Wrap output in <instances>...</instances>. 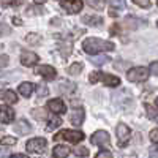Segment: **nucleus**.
<instances>
[{
    "label": "nucleus",
    "mask_w": 158,
    "mask_h": 158,
    "mask_svg": "<svg viewBox=\"0 0 158 158\" xmlns=\"http://www.w3.org/2000/svg\"><path fill=\"white\" fill-rule=\"evenodd\" d=\"M82 49L87 54H98V52H104V51H112L114 49V43L106 41V40H100V38H87L82 41Z\"/></svg>",
    "instance_id": "f257e3e1"
},
{
    "label": "nucleus",
    "mask_w": 158,
    "mask_h": 158,
    "mask_svg": "<svg viewBox=\"0 0 158 158\" xmlns=\"http://www.w3.org/2000/svg\"><path fill=\"white\" fill-rule=\"evenodd\" d=\"M90 82L92 84H95L98 81H101L104 85H108V87H117L118 84H120V79H118L117 76H112V74H106V73H92L90 74Z\"/></svg>",
    "instance_id": "f03ea898"
},
{
    "label": "nucleus",
    "mask_w": 158,
    "mask_h": 158,
    "mask_svg": "<svg viewBox=\"0 0 158 158\" xmlns=\"http://www.w3.org/2000/svg\"><path fill=\"white\" fill-rule=\"evenodd\" d=\"M67 141V142H79V141H82L84 139V133L82 131H79V130H63L60 131V133H57L54 136V141Z\"/></svg>",
    "instance_id": "7ed1b4c3"
},
{
    "label": "nucleus",
    "mask_w": 158,
    "mask_h": 158,
    "mask_svg": "<svg viewBox=\"0 0 158 158\" xmlns=\"http://www.w3.org/2000/svg\"><path fill=\"white\" fill-rule=\"evenodd\" d=\"M149 74H150V68H147V67H135L127 73V77L131 82H144V81L149 79Z\"/></svg>",
    "instance_id": "20e7f679"
},
{
    "label": "nucleus",
    "mask_w": 158,
    "mask_h": 158,
    "mask_svg": "<svg viewBox=\"0 0 158 158\" xmlns=\"http://www.w3.org/2000/svg\"><path fill=\"white\" fill-rule=\"evenodd\" d=\"M25 149L27 152H33V153H41L46 149V139L43 138H33L25 144Z\"/></svg>",
    "instance_id": "39448f33"
},
{
    "label": "nucleus",
    "mask_w": 158,
    "mask_h": 158,
    "mask_svg": "<svg viewBox=\"0 0 158 158\" xmlns=\"http://www.w3.org/2000/svg\"><path fill=\"white\" fill-rule=\"evenodd\" d=\"M115 135H117V139H118V146L123 147L127 144V141L130 139V136H131V130L125 123H118L117 130H115Z\"/></svg>",
    "instance_id": "423d86ee"
},
{
    "label": "nucleus",
    "mask_w": 158,
    "mask_h": 158,
    "mask_svg": "<svg viewBox=\"0 0 158 158\" xmlns=\"http://www.w3.org/2000/svg\"><path fill=\"white\" fill-rule=\"evenodd\" d=\"M92 144H95V146H108L109 144V135H108V131H104V130H100V131H95L94 135H92L90 138Z\"/></svg>",
    "instance_id": "0eeeda50"
},
{
    "label": "nucleus",
    "mask_w": 158,
    "mask_h": 158,
    "mask_svg": "<svg viewBox=\"0 0 158 158\" xmlns=\"http://www.w3.org/2000/svg\"><path fill=\"white\" fill-rule=\"evenodd\" d=\"M62 8L70 15H74V13H79L82 10V0H63Z\"/></svg>",
    "instance_id": "6e6552de"
},
{
    "label": "nucleus",
    "mask_w": 158,
    "mask_h": 158,
    "mask_svg": "<svg viewBox=\"0 0 158 158\" xmlns=\"http://www.w3.org/2000/svg\"><path fill=\"white\" fill-rule=\"evenodd\" d=\"M48 109L51 112H54V114H63L65 111H67V106H65V103L63 100L60 98H52L48 101Z\"/></svg>",
    "instance_id": "1a4fd4ad"
},
{
    "label": "nucleus",
    "mask_w": 158,
    "mask_h": 158,
    "mask_svg": "<svg viewBox=\"0 0 158 158\" xmlns=\"http://www.w3.org/2000/svg\"><path fill=\"white\" fill-rule=\"evenodd\" d=\"M36 73L41 74L44 79H54L57 76V71L54 67H51V65H41V67L36 68Z\"/></svg>",
    "instance_id": "9d476101"
},
{
    "label": "nucleus",
    "mask_w": 158,
    "mask_h": 158,
    "mask_svg": "<svg viewBox=\"0 0 158 158\" xmlns=\"http://www.w3.org/2000/svg\"><path fill=\"white\" fill-rule=\"evenodd\" d=\"M38 62V56L35 52H30V51H24L21 54V63L25 65V67H32Z\"/></svg>",
    "instance_id": "9b49d317"
},
{
    "label": "nucleus",
    "mask_w": 158,
    "mask_h": 158,
    "mask_svg": "<svg viewBox=\"0 0 158 158\" xmlns=\"http://www.w3.org/2000/svg\"><path fill=\"white\" fill-rule=\"evenodd\" d=\"M0 120L2 123H10L15 120V111H13L8 104H3L2 106V115H0Z\"/></svg>",
    "instance_id": "f8f14e48"
},
{
    "label": "nucleus",
    "mask_w": 158,
    "mask_h": 158,
    "mask_svg": "<svg viewBox=\"0 0 158 158\" xmlns=\"http://www.w3.org/2000/svg\"><path fill=\"white\" fill-rule=\"evenodd\" d=\"M70 147L67 146H56L54 150H52V156L54 158H67L70 155Z\"/></svg>",
    "instance_id": "ddd939ff"
},
{
    "label": "nucleus",
    "mask_w": 158,
    "mask_h": 158,
    "mask_svg": "<svg viewBox=\"0 0 158 158\" xmlns=\"http://www.w3.org/2000/svg\"><path fill=\"white\" fill-rule=\"evenodd\" d=\"M84 115H85V114H84V109H82V108H77V109L71 114V118H70V120H71L73 125L79 127V125L84 122Z\"/></svg>",
    "instance_id": "4468645a"
},
{
    "label": "nucleus",
    "mask_w": 158,
    "mask_h": 158,
    "mask_svg": "<svg viewBox=\"0 0 158 158\" xmlns=\"http://www.w3.org/2000/svg\"><path fill=\"white\" fill-rule=\"evenodd\" d=\"M18 92H19L22 97L29 98V97L32 95V92H33V84H32V82H22V84L19 85Z\"/></svg>",
    "instance_id": "2eb2a0df"
},
{
    "label": "nucleus",
    "mask_w": 158,
    "mask_h": 158,
    "mask_svg": "<svg viewBox=\"0 0 158 158\" xmlns=\"http://www.w3.org/2000/svg\"><path fill=\"white\" fill-rule=\"evenodd\" d=\"M2 100L6 104H13V103L18 101V95H16V92H13V90H5L2 94Z\"/></svg>",
    "instance_id": "dca6fc26"
},
{
    "label": "nucleus",
    "mask_w": 158,
    "mask_h": 158,
    "mask_svg": "<svg viewBox=\"0 0 158 158\" xmlns=\"http://www.w3.org/2000/svg\"><path fill=\"white\" fill-rule=\"evenodd\" d=\"M15 130L18 131V135H25V133H29V131H30V125L25 120H19L15 125Z\"/></svg>",
    "instance_id": "f3484780"
},
{
    "label": "nucleus",
    "mask_w": 158,
    "mask_h": 158,
    "mask_svg": "<svg viewBox=\"0 0 158 158\" xmlns=\"http://www.w3.org/2000/svg\"><path fill=\"white\" fill-rule=\"evenodd\" d=\"M82 22L89 25H100L103 22L101 16H82Z\"/></svg>",
    "instance_id": "a211bd4d"
},
{
    "label": "nucleus",
    "mask_w": 158,
    "mask_h": 158,
    "mask_svg": "<svg viewBox=\"0 0 158 158\" xmlns=\"http://www.w3.org/2000/svg\"><path fill=\"white\" fill-rule=\"evenodd\" d=\"M32 115H33L35 118H38V120H44V118L48 117V112H46V109H43V108H38V109H33V111H32Z\"/></svg>",
    "instance_id": "6ab92c4d"
},
{
    "label": "nucleus",
    "mask_w": 158,
    "mask_h": 158,
    "mask_svg": "<svg viewBox=\"0 0 158 158\" xmlns=\"http://www.w3.org/2000/svg\"><path fill=\"white\" fill-rule=\"evenodd\" d=\"M90 62L94 63V65H103V63H106V62H109V57L108 56H94L90 59Z\"/></svg>",
    "instance_id": "aec40b11"
},
{
    "label": "nucleus",
    "mask_w": 158,
    "mask_h": 158,
    "mask_svg": "<svg viewBox=\"0 0 158 158\" xmlns=\"http://www.w3.org/2000/svg\"><path fill=\"white\" fill-rule=\"evenodd\" d=\"M60 125H62V118H60V117H54V118H51V120L48 122V131L54 130V128H57V127H60Z\"/></svg>",
    "instance_id": "412c9836"
},
{
    "label": "nucleus",
    "mask_w": 158,
    "mask_h": 158,
    "mask_svg": "<svg viewBox=\"0 0 158 158\" xmlns=\"http://www.w3.org/2000/svg\"><path fill=\"white\" fill-rule=\"evenodd\" d=\"M87 3L92 6V8H95V10H103L104 8V0H87Z\"/></svg>",
    "instance_id": "4be33fe9"
},
{
    "label": "nucleus",
    "mask_w": 158,
    "mask_h": 158,
    "mask_svg": "<svg viewBox=\"0 0 158 158\" xmlns=\"http://www.w3.org/2000/svg\"><path fill=\"white\" fill-rule=\"evenodd\" d=\"M125 5H127V0H111V8H114V10H123L125 8Z\"/></svg>",
    "instance_id": "5701e85b"
},
{
    "label": "nucleus",
    "mask_w": 158,
    "mask_h": 158,
    "mask_svg": "<svg viewBox=\"0 0 158 158\" xmlns=\"http://www.w3.org/2000/svg\"><path fill=\"white\" fill-rule=\"evenodd\" d=\"M146 111H147V114H149V117L152 118V120L158 122V112L155 111V108H152L150 104H146Z\"/></svg>",
    "instance_id": "b1692460"
},
{
    "label": "nucleus",
    "mask_w": 158,
    "mask_h": 158,
    "mask_svg": "<svg viewBox=\"0 0 158 158\" xmlns=\"http://www.w3.org/2000/svg\"><path fill=\"white\" fill-rule=\"evenodd\" d=\"M68 71H70V74H73V76H74V74H79V73L82 71V65H81V63H73L71 67L68 68Z\"/></svg>",
    "instance_id": "393cba45"
},
{
    "label": "nucleus",
    "mask_w": 158,
    "mask_h": 158,
    "mask_svg": "<svg viewBox=\"0 0 158 158\" xmlns=\"http://www.w3.org/2000/svg\"><path fill=\"white\" fill-rule=\"evenodd\" d=\"M2 144H3V146H15V144H16V138H13V136H3L2 138Z\"/></svg>",
    "instance_id": "a878e982"
},
{
    "label": "nucleus",
    "mask_w": 158,
    "mask_h": 158,
    "mask_svg": "<svg viewBox=\"0 0 158 158\" xmlns=\"http://www.w3.org/2000/svg\"><path fill=\"white\" fill-rule=\"evenodd\" d=\"M48 92H49V90H48L46 84H40V85H38V95H40V97H46Z\"/></svg>",
    "instance_id": "bb28decb"
},
{
    "label": "nucleus",
    "mask_w": 158,
    "mask_h": 158,
    "mask_svg": "<svg viewBox=\"0 0 158 158\" xmlns=\"http://www.w3.org/2000/svg\"><path fill=\"white\" fill-rule=\"evenodd\" d=\"M133 2L141 8H149L150 6V0H133Z\"/></svg>",
    "instance_id": "cd10ccee"
},
{
    "label": "nucleus",
    "mask_w": 158,
    "mask_h": 158,
    "mask_svg": "<svg viewBox=\"0 0 158 158\" xmlns=\"http://www.w3.org/2000/svg\"><path fill=\"white\" fill-rule=\"evenodd\" d=\"M97 158H112V153L108 152V150H101L97 153Z\"/></svg>",
    "instance_id": "c85d7f7f"
},
{
    "label": "nucleus",
    "mask_w": 158,
    "mask_h": 158,
    "mask_svg": "<svg viewBox=\"0 0 158 158\" xmlns=\"http://www.w3.org/2000/svg\"><path fill=\"white\" fill-rule=\"evenodd\" d=\"M150 139H152V142H156L158 144V128H155V130L150 131Z\"/></svg>",
    "instance_id": "c756f323"
},
{
    "label": "nucleus",
    "mask_w": 158,
    "mask_h": 158,
    "mask_svg": "<svg viewBox=\"0 0 158 158\" xmlns=\"http://www.w3.org/2000/svg\"><path fill=\"white\" fill-rule=\"evenodd\" d=\"M38 40H40V36H38V35H33V33H30V35L27 36V41H29L30 44H35Z\"/></svg>",
    "instance_id": "7c9ffc66"
},
{
    "label": "nucleus",
    "mask_w": 158,
    "mask_h": 158,
    "mask_svg": "<svg viewBox=\"0 0 158 158\" xmlns=\"http://www.w3.org/2000/svg\"><path fill=\"white\" fill-rule=\"evenodd\" d=\"M150 73L155 74V76H158V62H152V65H150Z\"/></svg>",
    "instance_id": "2f4dec72"
},
{
    "label": "nucleus",
    "mask_w": 158,
    "mask_h": 158,
    "mask_svg": "<svg viewBox=\"0 0 158 158\" xmlns=\"http://www.w3.org/2000/svg\"><path fill=\"white\" fill-rule=\"evenodd\" d=\"M3 5H19L21 0H2Z\"/></svg>",
    "instance_id": "473e14b6"
},
{
    "label": "nucleus",
    "mask_w": 158,
    "mask_h": 158,
    "mask_svg": "<svg viewBox=\"0 0 158 158\" xmlns=\"http://www.w3.org/2000/svg\"><path fill=\"white\" fill-rule=\"evenodd\" d=\"M149 153H150V155H149L150 158H158V146H156V147H153V149H150V152H149Z\"/></svg>",
    "instance_id": "72a5a7b5"
},
{
    "label": "nucleus",
    "mask_w": 158,
    "mask_h": 158,
    "mask_svg": "<svg viewBox=\"0 0 158 158\" xmlns=\"http://www.w3.org/2000/svg\"><path fill=\"white\" fill-rule=\"evenodd\" d=\"M76 153H79V155H89V150L87 149H84V147H79V149H76Z\"/></svg>",
    "instance_id": "f704fd0d"
},
{
    "label": "nucleus",
    "mask_w": 158,
    "mask_h": 158,
    "mask_svg": "<svg viewBox=\"0 0 158 158\" xmlns=\"http://www.w3.org/2000/svg\"><path fill=\"white\" fill-rule=\"evenodd\" d=\"M11 158H29L27 155H22V153H15V155H11Z\"/></svg>",
    "instance_id": "c9c22d12"
},
{
    "label": "nucleus",
    "mask_w": 158,
    "mask_h": 158,
    "mask_svg": "<svg viewBox=\"0 0 158 158\" xmlns=\"http://www.w3.org/2000/svg\"><path fill=\"white\" fill-rule=\"evenodd\" d=\"M6 56H2V67H6Z\"/></svg>",
    "instance_id": "e433bc0d"
},
{
    "label": "nucleus",
    "mask_w": 158,
    "mask_h": 158,
    "mask_svg": "<svg viewBox=\"0 0 158 158\" xmlns=\"http://www.w3.org/2000/svg\"><path fill=\"white\" fill-rule=\"evenodd\" d=\"M46 0H35V3H44Z\"/></svg>",
    "instance_id": "4c0bfd02"
},
{
    "label": "nucleus",
    "mask_w": 158,
    "mask_h": 158,
    "mask_svg": "<svg viewBox=\"0 0 158 158\" xmlns=\"http://www.w3.org/2000/svg\"><path fill=\"white\" fill-rule=\"evenodd\" d=\"M155 104H156V108H158V97H156V100H155Z\"/></svg>",
    "instance_id": "58836bf2"
},
{
    "label": "nucleus",
    "mask_w": 158,
    "mask_h": 158,
    "mask_svg": "<svg viewBox=\"0 0 158 158\" xmlns=\"http://www.w3.org/2000/svg\"><path fill=\"white\" fill-rule=\"evenodd\" d=\"M156 5H158V0H156Z\"/></svg>",
    "instance_id": "ea45409f"
}]
</instances>
